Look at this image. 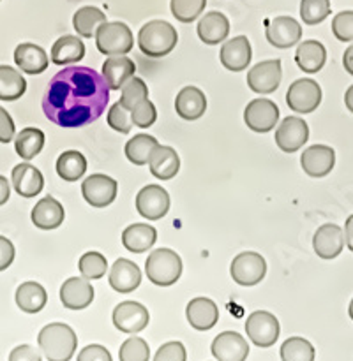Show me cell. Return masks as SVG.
Wrapping results in <instances>:
<instances>
[{
	"mask_svg": "<svg viewBox=\"0 0 353 361\" xmlns=\"http://www.w3.org/2000/svg\"><path fill=\"white\" fill-rule=\"evenodd\" d=\"M109 88L104 78L85 66H69L55 74L42 97L46 118L59 127L76 129L104 113Z\"/></svg>",
	"mask_w": 353,
	"mask_h": 361,
	"instance_id": "obj_1",
	"label": "cell"
},
{
	"mask_svg": "<svg viewBox=\"0 0 353 361\" xmlns=\"http://www.w3.org/2000/svg\"><path fill=\"white\" fill-rule=\"evenodd\" d=\"M37 345L48 361H69L78 348V337L69 324L49 323L39 331Z\"/></svg>",
	"mask_w": 353,
	"mask_h": 361,
	"instance_id": "obj_2",
	"label": "cell"
},
{
	"mask_svg": "<svg viewBox=\"0 0 353 361\" xmlns=\"http://www.w3.org/2000/svg\"><path fill=\"white\" fill-rule=\"evenodd\" d=\"M179 41L175 27L164 20H152L138 32V46L141 53L150 59H161L173 51Z\"/></svg>",
	"mask_w": 353,
	"mask_h": 361,
	"instance_id": "obj_3",
	"label": "cell"
},
{
	"mask_svg": "<svg viewBox=\"0 0 353 361\" xmlns=\"http://www.w3.org/2000/svg\"><path fill=\"white\" fill-rule=\"evenodd\" d=\"M145 274L154 286L168 288L175 284L182 275V259L175 250L157 249L147 257Z\"/></svg>",
	"mask_w": 353,
	"mask_h": 361,
	"instance_id": "obj_4",
	"label": "cell"
},
{
	"mask_svg": "<svg viewBox=\"0 0 353 361\" xmlns=\"http://www.w3.org/2000/svg\"><path fill=\"white\" fill-rule=\"evenodd\" d=\"M95 46L102 55L124 56L134 46L133 32L122 21H106L95 32Z\"/></svg>",
	"mask_w": 353,
	"mask_h": 361,
	"instance_id": "obj_5",
	"label": "cell"
},
{
	"mask_svg": "<svg viewBox=\"0 0 353 361\" xmlns=\"http://www.w3.org/2000/svg\"><path fill=\"white\" fill-rule=\"evenodd\" d=\"M246 334L249 341L258 348H272L277 342L281 328H279V321L275 319L274 314L256 310L247 317Z\"/></svg>",
	"mask_w": 353,
	"mask_h": 361,
	"instance_id": "obj_6",
	"label": "cell"
},
{
	"mask_svg": "<svg viewBox=\"0 0 353 361\" xmlns=\"http://www.w3.org/2000/svg\"><path fill=\"white\" fill-rule=\"evenodd\" d=\"M321 102V88L311 78H302L289 85L286 92V104L295 113H313Z\"/></svg>",
	"mask_w": 353,
	"mask_h": 361,
	"instance_id": "obj_7",
	"label": "cell"
},
{
	"mask_svg": "<svg viewBox=\"0 0 353 361\" xmlns=\"http://www.w3.org/2000/svg\"><path fill=\"white\" fill-rule=\"evenodd\" d=\"M229 274L237 284L251 288L263 281L265 274H267V263L258 252H242L233 257Z\"/></svg>",
	"mask_w": 353,
	"mask_h": 361,
	"instance_id": "obj_8",
	"label": "cell"
},
{
	"mask_svg": "<svg viewBox=\"0 0 353 361\" xmlns=\"http://www.w3.org/2000/svg\"><path fill=\"white\" fill-rule=\"evenodd\" d=\"M282 80L281 60H265L256 63L253 69L247 73V85L256 94H272L277 90Z\"/></svg>",
	"mask_w": 353,
	"mask_h": 361,
	"instance_id": "obj_9",
	"label": "cell"
},
{
	"mask_svg": "<svg viewBox=\"0 0 353 361\" xmlns=\"http://www.w3.org/2000/svg\"><path fill=\"white\" fill-rule=\"evenodd\" d=\"M279 120V108L268 99H254L244 109V122L254 133H268Z\"/></svg>",
	"mask_w": 353,
	"mask_h": 361,
	"instance_id": "obj_10",
	"label": "cell"
},
{
	"mask_svg": "<svg viewBox=\"0 0 353 361\" xmlns=\"http://www.w3.org/2000/svg\"><path fill=\"white\" fill-rule=\"evenodd\" d=\"M150 314L141 303L122 302L113 310V324L124 334H140L148 326Z\"/></svg>",
	"mask_w": 353,
	"mask_h": 361,
	"instance_id": "obj_11",
	"label": "cell"
},
{
	"mask_svg": "<svg viewBox=\"0 0 353 361\" xmlns=\"http://www.w3.org/2000/svg\"><path fill=\"white\" fill-rule=\"evenodd\" d=\"M309 140V127L299 116H286L275 130V145L286 154L300 150Z\"/></svg>",
	"mask_w": 353,
	"mask_h": 361,
	"instance_id": "obj_12",
	"label": "cell"
},
{
	"mask_svg": "<svg viewBox=\"0 0 353 361\" xmlns=\"http://www.w3.org/2000/svg\"><path fill=\"white\" fill-rule=\"evenodd\" d=\"M116 182L106 175H90L81 183V194L83 200L90 207L104 208L112 204L116 197Z\"/></svg>",
	"mask_w": 353,
	"mask_h": 361,
	"instance_id": "obj_13",
	"label": "cell"
},
{
	"mask_svg": "<svg viewBox=\"0 0 353 361\" xmlns=\"http://www.w3.org/2000/svg\"><path fill=\"white\" fill-rule=\"evenodd\" d=\"M136 210L148 221H159L169 210V196L162 187L147 185L138 192Z\"/></svg>",
	"mask_w": 353,
	"mask_h": 361,
	"instance_id": "obj_14",
	"label": "cell"
},
{
	"mask_svg": "<svg viewBox=\"0 0 353 361\" xmlns=\"http://www.w3.org/2000/svg\"><path fill=\"white\" fill-rule=\"evenodd\" d=\"M265 35L267 41L272 46L279 49L292 48L302 37V27L297 20L289 16H277L274 20L267 21V28H265Z\"/></svg>",
	"mask_w": 353,
	"mask_h": 361,
	"instance_id": "obj_15",
	"label": "cell"
},
{
	"mask_svg": "<svg viewBox=\"0 0 353 361\" xmlns=\"http://www.w3.org/2000/svg\"><path fill=\"white\" fill-rule=\"evenodd\" d=\"M210 351L217 361H246L249 356V345L237 331H222L214 338Z\"/></svg>",
	"mask_w": 353,
	"mask_h": 361,
	"instance_id": "obj_16",
	"label": "cell"
},
{
	"mask_svg": "<svg viewBox=\"0 0 353 361\" xmlns=\"http://www.w3.org/2000/svg\"><path fill=\"white\" fill-rule=\"evenodd\" d=\"M334 164L335 152L327 145H313V147L306 148L302 157H300V166H302L304 173H307L313 178L327 176L334 168Z\"/></svg>",
	"mask_w": 353,
	"mask_h": 361,
	"instance_id": "obj_17",
	"label": "cell"
},
{
	"mask_svg": "<svg viewBox=\"0 0 353 361\" xmlns=\"http://www.w3.org/2000/svg\"><path fill=\"white\" fill-rule=\"evenodd\" d=\"M313 247L321 259H335L345 249V233L337 224H323L314 233Z\"/></svg>",
	"mask_w": 353,
	"mask_h": 361,
	"instance_id": "obj_18",
	"label": "cell"
},
{
	"mask_svg": "<svg viewBox=\"0 0 353 361\" xmlns=\"http://www.w3.org/2000/svg\"><path fill=\"white\" fill-rule=\"evenodd\" d=\"M94 300V288L87 279L71 277L60 288V302L69 310H83Z\"/></svg>",
	"mask_w": 353,
	"mask_h": 361,
	"instance_id": "obj_19",
	"label": "cell"
},
{
	"mask_svg": "<svg viewBox=\"0 0 353 361\" xmlns=\"http://www.w3.org/2000/svg\"><path fill=\"white\" fill-rule=\"evenodd\" d=\"M251 56H253V51H251L249 39L246 35H239V37L226 41L222 44L221 53H219L222 67H226L232 73H240V71L247 69Z\"/></svg>",
	"mask_w": 353,
	"mask_h": 361,
	"instance_id": "obj_20",
	"label": "cell"
},
{
	"mask_svg": "<svg viewBox=\"0 0 353 361\" xmlns=\"http://www.w3.org/2000/svg\"><path fill=\"white\" fill-rule=\"evenodd\" d=\"M186 317L191 328L198 331H208L217 324L219 309L210 298H194L187 303Z\"/></svg>",
	"mask_w": 353,
	"mask_h": 361,
	"instance_id": "obj_21",
	"label": "cell"
},
{
	"mask_svg": "<svg viewBox=\"0 0 353 361\" xmlns=\"http://www.w3.org/2000/svg\"><path fill=\"white\" fill-rule=\"evenodd\" d=\"M11 182H13L14 190L21 197H35L44 187L42 173L28 162L14 166L13 173H11Z\"/></svg>",
	"mask_w": 353,
	"mask_h": 361,
	"instance_id": "obj_22",
	"label": "cell"
},
{
	"mask_svg": "<svg viewBox=\"0 0 353 361\" xmlns=\"http://www.w3.org/2000/svg\"><path fill=\"white\" fill-rule=\"evenodd\" d=\"M64 217H66V212H64V207L52 196L42 197L41 201L35 203V207L32 208V222L37 229H42V231H52V229H56L64 222Z\"/></svg>",
	"mask_w": 353,
	"mask_h": 361,
	"instance_id": "obj_23",
	"label": "cell"
},
{
	"mask_svg": "<svg viewBox=\"0 0 353 361\" xmlns=\"http://www.w3.org/2000/svg\"><path fill=\"white\" fill-rule=\"evenodd\" d=\"M108 281L116 293L126 295V293H133L141 284V271L133 261L120 257L113 263Z\"/></svg>",
	"mask_w": 353,
	"mask_h": 361,
	"instance_id": "obj_24",
	"label": "cell"
},
{
	"mask_svg": "<svg viewBox=\"0 0 353 361\" xmlns=\"http://www.w3.org/2000/svg\"><path fill=\"white\" fill-rule=\"evenodd\" d=\"M14 63L21 69L25 74H41L44 73L48 67V55L41 46L34 44V42H21L14 49Z\"/></svg>",
	"mask_w": 353,
	"mask_h": 361,
	"instance_id": "obj_25",
	"label": "cell"
},
{
	"mask_svg": "<svg viewBox=\"0 0 353 361\" xmlns=\"http://www.w3.org/2000/svg\"><path fill=\"white\" fill-rule=\"evenodd\" d=\"M134 73H136L134 60L127 59V56H109L102 63L101 76L104 78L109 90H120L134 76Z\"/></svg>",
	"mask_w": 353,
	"mask_h": 361,
	"instance_id": "obj_26",
	"label": "cell"
},
{
	"mask_svg": "<svg viewBox=\"0 0 353 361\" xmlns=\"http://www.w3.org/2000/svg\"><path fill=\"white\" fill-rule=\"evenodd\" d=\"M176 115L184 120H198L207 109V97L196 87H184L175 99Z\"/></svg>",
	"mask_w": 353,
	"mask_h": 361,
	"instance_id": "obj_27",
	"label": "cell"
},
{
	"mask_svg": "<svg viewBox=\"0 0 353 361\" xmlns=\"http://www.w3.org/2000/svg\"><path fill=\"white\" fill-rule=\"evenodd\" d=\"M198 37L208 46L219 44V42L225 41L229 34V21L219 11H210V13L205 14L203 18L198 23Z\"/></svg>",
	"mask_w": 353,
	"mask_h": 361,
	"instance_id": "obj_28",
	"label": "cell"
},
{
	"mask_svg": "<svg viewBox=\"0 0 353 361\" xmlns=\"http://www.w3.org/2000/svg\"><path fill=\"white\" fill-rule=\"evenodd\" d=\"M295 62L306 74H314L327 62V49L314 39L304 41L297 46Z\"/></svg>",
	"mask_w": 353,
	"mask_h": 361,
	"instance_id": "obj_29",
	"label": "cell"
},
{
	"mask_svg": "<svg viewBox=\"0 0 353 361\" xmlns=\"http://www.w3.org/2000/svg\"><path fill=\"white\" fill-rule=\"evenodd\" d=\"M150 173L159 180H172L180 169L179 154L172 147H161L159 145L150 155L148 161Z\"/></svg>",
	"mask_w": 353,
	"mask_h": 361,
	"instance_id": "obj_30",
	"label": "cell"
},
{
	"mask_svg": "<svg viewBox=\"0 0 353 361\" xmlns=\"http://www.w3.org/2000/svg\"><path fill=\"white\" fill-rule=\"evenodd\" d=\"M157 240V231L148 224H131L124 229L122 243L129 252L143 254L150 249Z\"/></svg>",
	"mask_w": 353,
	"mask_h": 361,
	"instance_id": "obj_31",
	"label": "cell"
},
{
	"mask_svg": "<svg viewBox=\"0 0 353 361\" xmlns=\"http://www.w3.org/2000/svg\"><path fill=\"white\" fill-rule=\"evenodd\" d=\"M85 56V44L78 35H64L56 39L52 48V62L55 66L80 62Z\"/></svg>",
	"mask_w": 353,
	"mask_h": 361,
	"instance_id": "obj_32",
	"label": "cell"
},
{
	"mask_svg": "<svg viewBox=\"0 0 353 361\" xmlns=\"http://www.w3.org/2000/svg\"><path fill=\"white\" fill-rule=\"evenodd\" d=\"M48 302L46 289L37 282H23L16 289V305L25 314H37Z\"/></svg>",
	"mask_w": 353,
	"mask_h": 361,
	"instance_id": "obj_33",
	"label": "cell"
},
{
	"mask_svg": "<svg viewBox=\"0 0 353 361\" xmlns=\"http://www.w3.org/2000/svg\"><path fill=\"white\" fill-rule=\"evenodd\" d=\"M106 23V14L99 7L85 6L78 9L73 16V27L80 37L92 39L101 25Z\"/></svg>",
	"mask_w": 353,
	"mask_h": 361,
	"instance_id": "obj_34",
	"label": "cell"
},
{
	"mask_svg": "<svg viewBox=\"0 0 353 361\" xmlns=\"http://www.w3.org/2000/svg\"><path fill=\"white\" fill-rule=\"evenodd\" d=\"M87 171V159L78 150H67L56 159V173L66 182H76Z\"/></svg>",
	"mask_w": 353,
	"mask_h": 361,
	"instance_id": "obj_35",
	"label": "cell"
},
{
	"mask_svg": "<svg viewBox=\"0 0 353 361\" xmlns=\"http://www.w3.org/2000/svg\"><path fill=\"white\" fill-rule=\"evenodd\" d=\"M159 147L157 140L154 136H148V134H136L134 137H131L126 143V157L127 161L133 162L134 166H143L148 164L150 161V155L155 148Z\"/></svg>",
	"mask_w": 353,
	"mask_h": 361,
	"instance_id": "obj_36",
	"label": "cell"
},
{
	"mask_svg": "<svg viewBox=\"0 0 353 361\" xmlns=\"http://www.w3.org/2000/svg\"><path fill=\"white\" fill-rule=\"evenodd\" d=\"M27 92V81L9 66H0V101H18Z\"/></svg>",
	"mask_w": 353,
	"mask_h": 361,
	"instance_id": "obj_37",
	"label": "cell"
},
{
	"mask_svg": "<svg viewBox=\"0 0 353 361\" xmlns=\"http://www.w3.org/2000/svg\"><path fill=\"white\" fill-rule=\"evenodd\" d=\"M44 147V133L37 127H27L20 130V134L14 140V150L25 161L34 159Z\"/></svg>",
	"mask_w": 353,
	"mask_h": 361,
	"instance_id": "obj_38",
	"label": "cell"
},
{
	"mask_svg": "<svg viewBox=\"0 0 353 361\" xmlns=\"http://www.w3.org/2000/svg\"><path fill=\"white\" fill-rule=\"evenodd\" d=\"M282 361H314L316 351H314L313 344L302 337H289L288 341L282 342L281 345Z\"/></svg>",
	"mask_w": 353,
	"mask_h": 361,
	"instance_id": "obj_39",
	"label": "cell"
},
{
	"mask_svg": "<svg viewBox=\"0 0 353 361\" xmlns=\"http://www.w3.org/2000/svg\"><path fill=\"white\" fill-rule=\"evenodd\" d=\"M148 99V88L141 78L133 76L126 85L122 87V95H120V104L131 111L134 106L140 104L141 101Z\"/></svg>",
	"mask_w": 353,
	"mask_h": 361,
	"instance_id": "obj_40",
	"label": "cell"
},
{
	"mask_svg": "<svg viewBox=\"0 0 353 361\" xmlns=\"http://www.w3.org/2000/svg\"><path fill=\"white\" fill-rule=\"evenodd\" d=\"M207 0H172V14L180 23H193L203 13Z\"/></svg>",
	"mask_w": 353,
	"mask_h": 361,
	"instance_id": "obj_41",
	"label": "cell"
},
{
	"mask_svg": "<svg viewBox=\"0 0 353 361\" xmlns=\"http://www.w3.org/2000/svg\"><path fill=\"white\" fill-rule=\"evenodd\" d=\"M330 0H302L300 18L306 25H318L330 14Z\"/></svg>",
	"mask_w": 353,
	"mask_h": 361,
	"instance_id": "obj_42",
	"label": "cell"
},
{
	"mask_svg": "<svg viewBox=\"0 0 353 361\" xmlns=\"http://www.w3.org/2000/svg\"><path fill=\"white\" fill-rule=\"evenodd\" d=\"M78 268H80V274L85 279H101L108 271V261L102 254L87 252L80 257Z\"/></svg>",
	"mask_w": 353,
	"mask_h": 361,
	"instance_id": "obj_43",
	"label": "cell"
},
{
	"mask_svg": "<svg viewBox=\"0 0 353 361\" xmlns=\"http://www.w3.org/2000/svg\"><path fill=\"white\" fill-rule=\"evenodd\" d=\"M148 358H150V348L140 337L127 338L119 349L120 361H148Z\"/></svg>",
	"mask_w": 353,
	"mask_h": 361,
	"instance_id": "obj_44",
	"label": "cell"
},
{
	"mask_svg": "<svg viewBox=\"0 0 353 361\" xmlns=\"http://www.w3.org/2000/svg\"><path fill=\"white\" fill-rule=\"evenodd\" d=\"M106 120H108V126L120 134H127V133H131V129H133L131 111H127V109L124 108L120 102H115V104L109 108Z\"/></svg>",
	"mask_w": 353,
	"mask_h": 361,
	"instance_id": "obj_45",
	"label": "cell"
},
{
	"mask_svg": "<svg viewBox=\"0 0 353 361\" xmlns=\"http://www.w3.org/2000/svg\"><path fill=\"white\" fill-rule=\"evenodd\" d=\"M155 118H157V111H155V106L148 99H145V101H141L140 104L131 109L133 126L140 127V129H148L155 122Z\"/></svg>",
	"mask_w": 353,
	"mask_h": 361,
	"instance_id": "obj_46",
	"label": "cell"
},
{
	"mask_svg": "<svg viewBox=\"0 0 353 361\" xmlns=\"http://www.w3.org/2000/svg\"><path fill=\"white\" fill-rule=\"evenodd\" d=\"M332 34L342 42L353 41V11H342L332 20Z\"/></svg>",
	"mask_w": 353,
	"mask_h": 361,
	"instance_id": "obj_47",
	"label": "cell"
},
{
	"mask_svg": "<svg viewBox=\"0 0 353 361\" xmlns=\"http://www.w3.org/2000/svg\"><path fill=\"white\" fill-rule=\"evenodd\" d=\"M154 361H187V353L182 342H166L155 353Z\"/></svg>",
	"mask_w": 353,
	"mask_h": 361,
	"instance_id": "obj_48",
	"label": "cell"
},
{
	"mask_svg": "<svg viewBox=\"0 0 353 361\" xmlns=\"http://www.w3.org/2000/svg\"><path fill=\"white\" fill-rule=\"evenodd\" d=\"M78 361H113L112 355L104 345L92 344L78 353Z\"/></svg>",
	"mask_w": 353,
	"mask_h": 361,
	"instance_id": "obj_49",
	"label": "cell"
},
{
	"mask_svg": "<svg viewBox=\"0 0 353 361\" xmlns=\"http://www.w3.org/2000/svg\"><path fill=\"white\" fill-rule=\"evenodd\" d=\"M9 361H42V356L34 345L21 344L11 351Z\"/></svg>",
	"mask_w": 353,
	"mask_h": 361,
	"instance_id": "obj_50",
	"label": "cell"
},
{
	"mask_svg": "<svg viewBox=\"0 0 353 361\" xmlns=\"http://www.w3.org/2000/svg\"><path fill=\"white\" fill-rule=\"evenodd\" d=\"M14 133H16V129H14L13 118L7 113V109L0 106V143H11L14 137Z\"/></svg>",
	"mask_w": 353,
	"mask_h": 361,
	"instance_id": "obj_51",
	"label": "cell"
},
{
	"mask_svg": "<svg viewBox=\"0 0 353 361\" xmlns=\"http://www.w3.org/2000/svg\"><path fill=\"white\" fill-rule=\"evenodd\" d=\"M14 261V245L6 236H0V271L7 270Z\"/></svg>",
	"mask_w": 353,
	"mask_h": 361,
	"instance_id": "obj_52",
	"label": "cell"
},
{
	"mask_svg": "<svg viewBox=\"0 0 353 361\" xmlns=\"http://www.w3.org/2000/svg\"><path fill=\"white\" fill-rule=\"evenodd\" d=\"M342 233H345V245L353 252V215L346 219Z\"/></svg>",
	"mask_w": 353,
	"mask_h": 361,
	"instance_id": "obj_53",
	"label": "cell"
},
{
	"mask_svg": "<svg viewBox=\"0 0 353 361\" xmlns=\"http://www.w3.org/2000/svg\"><path fill=\"white\" fill-rule=\"evenodd\" d=\"M9 194H11V185L7 182L6 176L0 175V207L9 200Z\"/></svg>",
	"mask_w": 353,
	"mask_h": 361,
	"instance_id": "obj_54",
	"label": "cell"
},
{
	"mask_svg": "<svg viewBox=\"0 0 353 361\" xmlns=\"http://www.w3.org/2000/svg\"><path fill=\"white\" fill-rule=\"evenodd\" d=\"M342 66H345L346 73L353 76V44L346 48L345 55H342Z\"/></svg>",
	"mask_w": 353,
	"mask_h": 361,
	"instance_id": "obj_55",
	"label": "cell"
},
{
	"mask_svg": "<svg viewBox=\"0 0 353 361\" xmlns=\"http://www.w3.org/2000/svg\"><path fill=\"white\" fill-rule=\"evenodd\" d=\"M345 104H346V108H348L349 111L353 113V85L348 88V90H346V94H345Z\"/></svg>",
	"mask_w": 353,
	"mask_h": 361,
	"instance_id": "obj_56",
	"label": "cell"
},
{
	"mask_svg": "<svg viewBox=\"0 0 353 361\" xmlns=\"http://www.w3.org/2000/svg\"><path fill=\"white\" fill-rule=\"evenodd\" d=\"M348 314H349V317H352V321H353V300H352V303H349V309H348Z\"/></svg>",
	"mask_w": 353,
	"mask_h": 361,
	"instance_id": "obj_57",
	"label": "cell"
}]
</instances>
